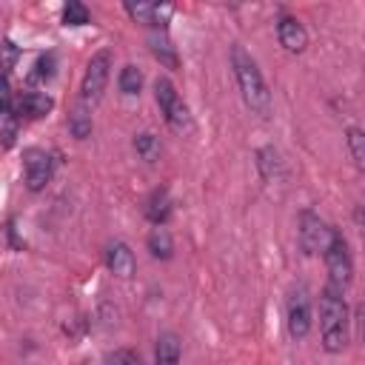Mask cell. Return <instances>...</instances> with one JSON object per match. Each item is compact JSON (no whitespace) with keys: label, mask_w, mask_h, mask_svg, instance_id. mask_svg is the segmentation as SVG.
<instances>
[{"label":"cell","mask_w":365,"mask_h":365,"mask_svg":"<svg viewBox=\"0 0 365 365\" xmlns=\"http://www.w3.org/2000/svg\"><path fill=\"white\" fill-rule=\"evenodd\" d=\"M154 100H157L160 114H163V120L168 123V128H174V131H180V134H188V131H191L188 106L182 103L177 86H174L168 77H157V80H154Z\"/></svg>","instance_id":"277c9868"},{"label":"cell","mask_w":365,"mask_h":365,"mask_svg":"<svg viewBox=\"0 0 365 365\" xmlns=\"http://www.w3.org/2000/svg\"><path fill=\"white\" fill-rule=\"evenodd\" d=\"M180 354H182V342L177 334L165 331L157 336V348H154V356H157V365H177L180 362Z\"/></svg>","instance_id":"4fadbf2b"},{"label":"cell","mask_w":365,"mask_h":365,"mask_svg":"<svg viewBox=\"0 0 365 365\" xmlns=\"http://www.w3.org/2000/svg\"><path fill=\"white\" fill-rule=\"evenodd\" d=\"M148 43H151V51H154V57H157L160 63H165L168 68H174V66H177V54H174V46L168 43V37H165V34H160V37L154 34Z\"/></svg>","instance_id":"7402d4cb"},{"label":"cell","mask_w":365,"mask_h":365,"mask_svg":"<svg viewBox=\"0 0 365 365\" xmlns=\"http://www.w3.org/2000/svg\"><path fill=\"white\" fill-rule=\"evenodd\" d=\"M23 177L29 191H43L54 177V160L46 148H26L23 151Z\"/></svg>","instance_id":"52a82bcc"},{"label":"cell","mask_w":365,"mask_h":365,"mask_svg":"<svg viewBox=\"0 0 365 365\" xmlns=\"http://www.w3.org/2000/svg\"><path fill=\"white\" fill-rule=\"evenodd\" d=\"M145 245H148L154 259H171L174 257V240H171L168 228H163V225L151 228V234L145 237Z\"/></svg>","instance_id":"9a60e30c"},{"label":"cell","mask_w":365,"mask_h":365,"mask_svg":"<svg viewBox=\"0 0 365 365\" xmlns=\"http://www.w3.org/2000/svg\"><path fill=\"white\" fill-rule=\"evenodd\" d=\"M134 151L145 160V163H154L157 157H160V151H163V145H160V137H154L151 131H143V134H137L134 137Z\"/></svg>","instance_id":"d6986e66"},{"label":"cell","mask_w":365,"mask_h":365,"mask_svg":"<svg viewBox=\"0 0 365 365\" xmlns=\"http://www.w3.org/2000/svg\"><path fill=\"white\" fill-rule=\"evenodd\" d=\"M285 319H288V334L294 339L308 336L311 325H314V308H311V294L305 285H297L288 297V308H285Z\"/></svg>","instance_id":"8992f818"},{"label":"cell","mask_w":365,"mask_h":365,"mask_svg":"<svg viewBox=\"0 0 365 365\" xmlns=\"http://www.w3.org/2000/svg\"><path fill=\"white\" fill-rule=\"evenodd\" d=\"M117 86H120V91L125 94V97H134V94H140L143 91V71L137 68V66H123L120 68V77H117Z\"/></svg>","instance_id":"ac0fdd59"},{"label":"cell","mask_w":365,"mask_h":365,"mask_svg":"<svg viewBox=\"0 0 365 365\" xmlns=\"http://www.w3.org/2000/svg\"><path fill=\"white\" fill-rule=\"evenodd\" d=\"M257 168H259L262 180H274V177H279V171H282V160H279V154H277L271 145H265V148L257 151Z\"/></svg>","instance_id":"e0dca14e"},{"label":"cell","mask_w":365,"mask_h":365,"mask_svg":"<svg viewBox=\"0 0 365 365\" xmlns=\"http://www.w3.org/2000/svg\"><path fill=\"white\" fill-rule=\"evenodd\" d=\"M277 37H279V46L285 51H291V54H299L308 46V31L294 14H282L277 20Z\"/></svg>","instance_id":"30bf717a"},{"label":"cell","mask_w":365,"mask_h":365,"mask_svg":"<svg viewBox=\"0 0 365 365\" xmlns=\"http://www.w3.org/2000/svg\"><path fill=\"white\" fill-rule=\"evenodd\" d=\"M106 265H108V271H111L114 277L128 279V277L134 274V268H137V259H134L131 245L123 242V240H114V242L106 248Z\"/></svg>","instance_id":"8fae6325"},{"label":"cell","mask_w":365,"mask_h":365,"mask_svg":"<svg viewBox=\"0 0 365 365\" xmlns=\"http://www.w3.org/2000/svg\"><path fill=\"white\" fill-rule=\"evenodd\" d=\"M68 131H71L77 140H86V137L91 134V108H88V106L77 103V106L71 108V114H68Z\"/></svg>","instance_id":"2e32d148"},{"label":"cell","mask_w":365,"mask_h":365,"mask_svg":"<svg viewBox=\"0 0 365 365\" xmlns=\"http://www.w3.org/2000/svg\"><path fill=\"white\" fill-rule=\"evenodd\" d=\"M103 365H143V359L131 348H117V351L103 356Z\"/></svg>","instance_id":"cb8c5ba5"},{"label":"cell","mask_w":365,"mask_h":365,"mask_svg":"<svg viewBox=\"0 0 365 365\" xmlns=\"http://www.w3.org/2000/svg\"><path fill=\"white\" fill-rule=\"evenodd\" d=\"M322 257H325V268H328V288L345 291L354 279V259L348 251V240L336 228H331V237H328V245L322 248Z\"/></svg>","instance_id":"3957f363"},{"label":"cell","mask_w":365,"mask_h":365,"mask_svg":"<svg viewBox=\"0 0 365 365\" xmlns=\"http://www.w3.org/2000/svg\"><path fill=\"white\" fill-rule=\"evenodd\" d=\"M17 57H20V48H17L11 40H3V46H0V68L9 71V68L17 63Z\"/></svg>","instance_id":"d4e9b609"},{"label":"cell","mask_w":365,"mask_h":365,"mask_svg":"<svg viewBox=\"0 0 365 365\" xmlns=\"http://www.w3.org/2000/svg\"><path fill=\"white\" fill-rule=\"evenodd\" d=\"M108 74H111V51L108 48H100L91 54V60L86 63V71H83V83H80V100L83 106H94L103 91H106V83H108Z\"/></svg>","instance_id":"5b68a950"},{"label":"cell","mask_w":365,"mask_h":365,"mask_svg":"<svg viewBox=\"0 0 365 365\" xmlns=\"http://www.w3.org/2000/svg\"><path fill=\"white\" fill-rule=\"evenodd\" d=\"M145 220L148 222H154V225H163L165 220H168V214H171V200H168V191L165 188H157V191H151V197L145 200Z\"/></svg>","instance_id":"5bb4252c"},{"label":"cell","mask_w":365,"mask_h":365,"mask_svg":"<svg viewBox=\"0 0 365 365\" xmlns=\"http://www.w3.org/2000/svg\"><path fill=\"white\" fill-rule=\"evenodd\" d=\"M125 11L131 14V20L160 29V26H165V17L171 14V6H157V3H125Z\"/></svg>","instance_id":"7c38bea8"},{"label":"cell","mask_w":365,"mask_h":365,"mask_svg":"<svg viewBox=\"0 0 365 365\" xmlns=\"http://www.w3.org/2000/svg\"><path fill=\"white\" fill-rule=\"evenodd\" d=\"M319 334L328 354H339L348 345V302L342 291L328 288L319 297Z\"/></svg>","instance_id":"7a4b0ae2"},{"label":"cell","mask_w":365,"mask_h":365,"mask_svg":"<svg viewBox=\"0 0 365 365\" xmlns=\"http://www.w3.org/2000/svg\"><path fill=\"white\" fill-rule=\"evenodd\" d=\"M88 20H91V14L80 0H68L63 6V26H86Z\"/></svg>","instance_id":"44dd1931"},{"label":"cell","mask_w":365,"mask_h":365,"mask_svg":"<svg viewBox=\"0 0 365 365\" xmlns=\"http://www.w3.org/2000/svg\"><path fill=\"white\" fill-rule=\"evenodd\" d=\"M51 108H54V100H51L48 94H43V91H23V94H17L14 103H11L14 117H23V120H40V117H46Z\"/></svg>","instance_id":"9c48e42d"},{"label":"cell","mask_w":365,"mask_h":365,"mask_svg":"<svg viewBox=\"0 0 365 365\" xmlns=\"http://www.w3.org/2000/svg\"><path fill=\"white\" fill-rule=\"evenodd\" d=\"M331 237V225H325L314 211H302L299 214V245L305 254H317L328 245Z\"/></svg>","instance_id":"ba28073f"},{"label":"cell","mask_w":365,"mask_h":365,"mask_svg":"<svg viewBox=\"0 0 365 365\" xmlns=\"http://www.w3.org/2000/svg\"><path fill=\"white\" fill-rule=\"evenodd\" d=\"M345 145H348V151H351L354 165H356V168H365V134H362V128L351 125V128L345 131Z\"/></svg>","instance_id":"ffe728a7"},{"label":"cell","mask_w":365,"mask_h":365,"mask_svg":"<svg viewBox=\"0 0 365 365\" xmlns=\"http://www.w3.org/2000/svg\"><path fill=\"white\" fill-rule=\"evenodd\" d=\"M231 68H234V80H237V88L242 94V103L254 114L268 117L271 114V91L262 80V71H259L257 60L240 43L231 46Z\"/></svg>","instance_id":"6da1fadb"},{"label":"cell","mask_w":365,"mask_h":365,"mask_svg":"<svg viewBox=\"0 0 365 365\" xmlns=\"http://www.w3.org/2000/svg\"><path fill=\"white\" fill-rule=\"evenodd\" d=\"M54 66H57V60H54L51 51H48V54H40L37 63H34V71L29 74V80H31V83H46V80H51V77H54Z\"/></svg>","instance_id":"603a6c76"}]
</instances>
